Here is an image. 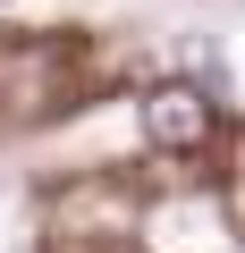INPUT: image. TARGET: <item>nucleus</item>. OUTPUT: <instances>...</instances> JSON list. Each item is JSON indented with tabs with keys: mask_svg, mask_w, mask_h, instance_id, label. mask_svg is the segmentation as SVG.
<instances>
[{
	"mask_svg": "<svg viewBox=\"0 0 245 253\" xmlns=\"http://www.w3.org/2000/svg\"><path fill=\"white\" fill-rule=\"evenodd\" d=\"M203 126H211V101H203V84H152V93H144V135H152L161 152H186V144H203Z\"/></svg>",
	"mask_w": 245,
	"mask_h": 253,
	"instance_id": "obj_1",
	"label": "nucleus"
}]
</instances>
